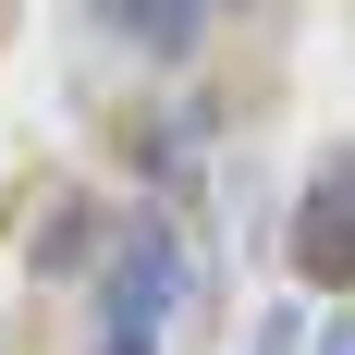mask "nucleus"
Returning a JSON list of instances; mask_svg holds the SVG:
<instances>
[{"label":"nucleus","mask_w":355,"mask_h":355,"mask_svg":"<svg viewBox=\"0 0 355 355\" xmlns=\"http://www.w3.org/2000/svg\"><path fill=\"white\" fill-rule=\"evenodd\" d=\"M184 245H172V220L159 209H135L123 220V245H110V270H98V343H135V355H159V331H172V306H184Z\"/></svg>","instance_id":"1"},{"label":"nucleus","mask_w":355,"mask_h":355,"mask_svg":"<svg viewBox=\"0 0 355 355\" xmlns=\"http://www.w3.org/2000/svg\"><path fill=\"white\" fill-rule=\"evenodd\" d=\"M294 270L319 294H355V147H331L294 196Z\"/></svg>","instance_id":"2"},{"label":"nucleus","mask_w":355,"mask_h":355,"mask_svg":"<svg viewBox=\"0 0 355 355\" xmlns=\"http://www.w3.org/2000/svg\"><path fill=\"white\" fill-rule=\"evenodd\" d=\"M98 25H110V37H135L147 62H184V49L209 37V0H98Z\"/></svg>","instance_id":"3"},{"label":"nucleus","mask_w":355,"mask_h":355,"mask_svg":"<svg viewBox=\"0 0 355 355\" xmlns=\"http://www.w3.org/2000/svg\"><path fill=\"white\" fill-rule=\"evenodd\" d=\"M86 245H98V209H86V196H62V209H49V233H37V270L62 282V270H73Z\"/></svg>","instance_id":"4"},{"label":"nucleus","mask_w":355,"mask_h":355,"mask_svg":"<svg viewBox=\"0 0 355 355\" xmlns=\"http://www.w3.org/2000/svg\"><path fill=\"white\" fill-rule=\"evenodd\" d=\"M319 355H355V319H343V331H331V343H319Z\"/></svg>","instance_id":"5"},{"label":"nucleus","mask_w":355,"mask_h":355,"mask_svg":"<svg viewBox=\"0 0 355 355\" xmlns=\"http://www.w3.org/2000/svg\"><path fill=\"white\" fill-rule=\"evenodd\" d=\"M98 355H135V343H98Z\"/></svg>","instance_id":"6"},{"label":"nucleus","mask_w":355,"mask_h":355,"mask_svg":"<svg viewBox=\"0 0 355 355\" xmlns=\"http://www.w3.org/2000/svg\"><path fill=\"white\" fill-rule=\"evenodd\" d=\"M209 12H220V0H209Z\"/></svg>","instance_id":"7"}]
</instances>
